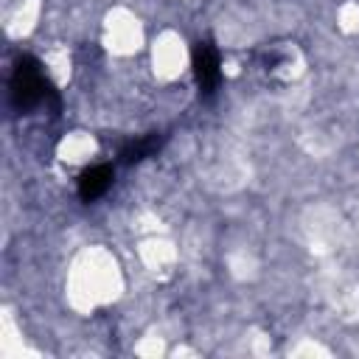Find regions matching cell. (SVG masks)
Returning a JSON list of instances; mask_svg holds the SVG:
<instances>
[{"label": "cell", "mask_w": 359, "mask_h": 359, "mask_svg": "<svg viewBox=\"0 0 359 359\" xmlns=\"http://www.w3.org/2000/svg\"><path fill=\"white\" fill-rule=\"evenodd\" d=\"M76 300H84L87 306L95 303H107L118 294L121 286V275L115 266V258L104 250H87L79 261H76Z\"/></svg>", "instance_id": "cell-1"}, {"label": "cell", "mask_w": 359, "mask_h": 359, "mask_svg": "<svg viewBox=\"0 0 359 359\" xmlns=\"http://www.w3.org/2000/svg\"><path fill=\"white\" fill-rule=\"evenodd\" d=\"M151 65H154V73H157L163 81H174V79H180V73H182L185 65H188V53H185V45H182L180 34H174V31H163V34L154 39V48H151Z\"/></svg>", "instance_id": "cell-2"}, {"label": "cell", "mask_w": 359, "mask_h": 359, "mask_svg": "<svg viewBox=\"0 0 359 359\" xmlns=\"http://www.w3.org/2000/svg\"><path fill=\"white\" fill-rule=\"evenodd\" d=\"M62 160L67 163H84V160H93L95 154V137L87 135V132H73L62 140V149H59Z\"/></svg>", "instance_id": "cell-3"}]
</instances>
